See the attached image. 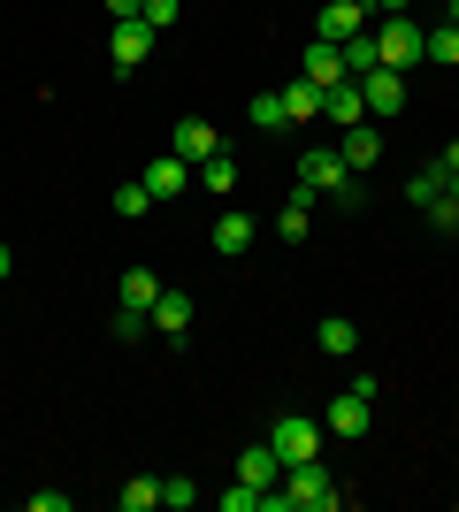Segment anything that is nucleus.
<instances>
[{"label":"nucleus","mask_w":459,"mask_h":512,"mask_svg":"<svg viewBox=\"0 0 459 512\" xmlns=\"http://www.w3.org/2000/svg\"><path fill=\"white\" fill-rule=\"evenodd\" d=\"M176 16H184V0H146V8H138V23H146L153 39H169V31H176Z\"/></svg>","instance_id":"b1692460"},{"label":"nucleus","mask_w":459,"mask_h":512,"mask_svg":"<svg viewBox=\"0 0 459 512\" xmlns=\"http://www.w3.org/2000/svg\"><path fill=\"white\" fill-rule=\"evenodd\" d=\"M375 46H383V69H398V77H406L414 62H429V46H421V23H414V16H383V23H375Z\"/></svg>","instance_id":"f03ea898"},{"label":"nucleus","mask_w":459,"mask_h":512,"mask_svg":"<svg viewBox=\"0 0 459 512\" xmlns=\"http://www.w3.org/2000/svg\"><path fill=\"white\" fill-rule=\"evenodd\" d=\"M299 77H306V85H345V77H352V69H345V46H329V39H314V46H306V54H299Z\"/></svg>","instance_id":"1a4fd4ad"},{"label":"nucleus","mask_w":459,"mask_h":512,"mask_svg":"<svg viewBox=\"0 0 459 512\" xmlns=\"http://www.w3.org/2000/svg\"><path fill=\"white\" fill-rule=\"evenodd\" d=\"M421 46H429V62H459V31H452V23L421 31Z\"/></svg>","instance_id":"cd10ccee"},{"label":"nucleus","mask_w":459,"mask_h":512,"mask_svg":"<svg viewBox=\"0 0 459 512\" xmlns=\"http://www.w3.org/2000/svg\"><path fill=\"white\" fill-rule=\"evenodd\" d=\"M146 321H153V329H161V337L176 344V337H184V329H192V299H184V291H169V283H161V299H153V314H146Z\"/></svg>","instance_id":"ddd939ff"},{"label":"nucleus","mask_w":459,"mask_h":512,"mask_svg":"<svg viewBox=\"0 0 459 512\" xmlns=\"http://www.w3.org/2000/svg\"><path fill=\"white\" fill-rule=\"evenodd\" d=\"M238 482H253V490H276V482H284V459H276V444H245V451H238Z\"/></svg>","instance_id":"9b49d317"},{"label":"nucleus","mask_w":459,"mask_h":512,"mask_svg":"<svg viewBox=\"0 0 459 512\" xmlns=\"http://www.w3.org/2000/svg\"><path fill=\"white\" fill-rule=\"evenodd\" d=\"M314 344H322L329 360H352V352H360V329H352V321H345V314H329V321H322V329H314Z\"/></svg>","instance_id":"f3484780"},{"label":"nucleus","mask_w":459,"mask_h":512,"mask_svg":"<svg viewBox=\"0 0 459 512\" xmlns=\"http://www.w3.org/2000/svg\"><path fill=\"white\" fill-rule=\"evenodd\" d=\"M368 421H375V398H360V390H337L329 398V413H322V436H368Z\"/></svg>","instance_id":"39448f33"},{"label":"nucleus","mask_w":459,"mask_h":512,"mask_svg":"<svg viewBox=\"0 0 459 512\" xmlns=\"http://www.w3.org/2000/svg\"><path fill=\"white\" fill-rule=\"evenodd\" d=\"M444 192H452V199H459V176H452V184H444Z\"/></svg>","instance_id":"4c0bfd02"},{"label":"nucleus","mask_w":459,"mask_h":512,"mask_svg":"<svg viewBox=\"0 0 459 512\" xmlns=\"http://www.w3.org/2000/svg\"><path fill=\"white\" fill-rule=\"evenodd\" d=\"M360 31H375V8H368V0H322V16H314V39L345 46V39H360Z\"/></svg>","instance_id":"7ed1b4c3"},{"label":"nucleus","mask_w":459,"mask_h":512,"mask_svg":"<svg viewBox=\"0 0 459 512\" xmlns=\"http://www.w3.org/2000/svg\"><path fill=\"white\" fill-rule=\"evenodd\" d=\"M138 8H146V0H108V23H131Z\"/></svg>","instance_id":"473e14b6"},{"label":"nucleus","mask_w":459,"mask_h":512,"mask_svg":"<svg viewBox=\"0 0 459 512\" xmlns=\"http://www.w3.org/2000/svg\"><path fill=\"white\" fill-rule=\"evenodd\" d=\"M161 505H169V512L199 505V482H184V474H169V482H161Z\"/></svg>","instance_id":"c85d7f7f"},{"label":"nucleus","mask_w":459,"mask_h":512,"mask_svg":"<svg viewBox=\"0 0 459 512\" xmlns=\"http://www.w3.org/2000/svg\"><path fill=\"white\" fill-rule=\"evenodd\" d=\"M268 444H276V459H284V467H299V459H322V421L284 413V421L268 428Z\"/></svg>","instance_id":"20e7f679"},{"label":"nucleus","mask_w":459,"mask_h":512,"mask_svg":"<svg viewBox=\"0 0 459 512\" xmlns=\"http://www.w3.org/2000/svg\"><path fill=\"white\" fill-rule=\"evenodd\" d=\"M230 184H238V161H230V153H215V161H199V169H192V192H222V199H230Z\"/></svg>","instance_id":"6ab92c4d"},{"label":"nucleus","mask_w":459,"mask_h":512,"mask_svg":"<svg viewBox=\"0 0 459 512\" xmlns=\"http://www.w3.org/2000/svg\"><path fill=\"white\" fill-rule=\"evenodd\" d=\"M108 207H115V222H138V214L153 207V192H146V184H115V199H108Z\"/></svg>","instance_id":"393cba45"},{"label":"nucleus","mask_w":459,"mask_h":512,"mask_svg":"<svg viewBox=\"0 0 459 512\" xmlns=\"http://www.w3.org/2000/svg\"><path fill=\"white\" fill-rule=\"evenodd\" d=\"M437 161H444V176H459V138H452V146L437 153Z\"/></svg>","instance_id":"f704fd0d"},{"label":"nucleus","mask_w":459,"mask_h":512,"mask_svg":"<svg viewBox=\"0 0 459 512\" xmlns=\"http://www.w3.org/2000/svg\"><path fill=\"white\" fill-rule=\"evenodd\" d=\"M215 505H222V512H261V490H253V482H238V490H222Z\"/></svg>","instance_id":"c756f323"},{"label":"nucleus","mask_w":459,"mask_h":512,"mask_svg":"<svg viewBox=\"0 0 459 512\" xmlns=\"http://www.w3.org/2000/svg\"><path fill=\"white\" fill-rule=\"evenodd\" d=\"M444 184H452V176H444V161H429V169H414L406 199H414V207H429V199H444Z\"/></svg>","instance_id":"5701e85b"},{"label":"nucleus","mask_w":459,"mask_h":512,"mask_svg":"<svg viewBox=\"0 0 459 512\" xmlns=\"http://www.w3.org/2000/svg\"><path fill=\"white\" fill-rule=\"evenodd\" d=\"M352 85H360V100H368V123H383V115L406 107V77H398V69H368V77H352Z\"/></svg>","instance_id":"423d86ee"},{"label":"nucleus","mask_w":459,"mask_h":512,"mask_svg":"<svg viewBox=\"0 0 459 512\" xmlns=\"http://www.w3.org/2000/svg\"><path fill=\"white\" fill-rule=\"evenodd\" d=\"M291 199H329L337 214H360V176L337 161V146H306L299 153V176H291Z\"/></svg>","instance_id":"f257e3e1"},{"label":"nucleus","mask_w":459,"mask_h":512,"mask_svg":"<svg viewBox=\"0 0 459 512\" xmlns=\"http://www.w3.org/2000/svg\"><path fill=\"white\" fill-rule=\"evenodd\" d=\"M169 153H184V161L199 169V161H215V153H222V138H215V123H199V115H192V123H176Z\"/></svg>","instance_id":"f8f14e48"},{"label":"nucleus","mask_w":459,"mask_h":512,"mask_svg":"<svg viewBox=\"0 0 459 512\" xmlns=\"http://www.w3.org/2000/svg\"><path fill=\"white\" fill-rule=\"evenodd\" d=\"M421 214H429V230H437V237H459V199H452V192H444V199H429Z\"/></svg>","instance_id":"bb28decb"},{"label":"nucleus","mask_w":459,"mask_h":512,"mask_svg":"<svg viewBox=\"0 0 459 512\" xmlns=\"http://www.w3.org/2000/svg\"><path fill=\"white\" fill-rule=\"evenodd\" d=\"M276 230H284V245H299V237L314 230V199H284V214H276Z\"/></svg>","instance_id":"4be33fe9"},{"label":"nucleus","mask_w":459,"mask_h":512,"mask_svg":"<svg viewBox=\"0 0 459 512\" xmlns=\"http://www.w3.org/2000/svg\"><path fill=\"white\" fill-rule=\"evenodd\" d=\"M375 16H414V0H368Z\"/></svg>","instance_id":"72a5a7b5"},{"label":"nucleus","mask_w":459,"mask_h":512,"mask_svg":"<svg viewBox=\"0 0 459 512\" xmlns=\"http://www.w3.org/2000/svg\"><path fill=\"white\" fill-rule=\"evenodd\" d=\"M345 69H352V77H368V69H383V46H375V31L345 39Z\"/></svg>","instance_id":"412c9836"},{"label":"nucleus","mask_w":459,"mask_h":512,"mask_svg":"<svg viewBox=\"0 0 459 512\" xmlns=\"http://www.w3.org/2000/svg\"><path fill=\"white\" fill-rule=\"evenodd\" d=\"M115 505L123 512H161V474H131V482L115 490Z\"/></svg>","instance_id":"a211bd4d"},{"label":"nucleus","mask_w":459,"mask_h":512,"mask_svg":"<svg viewBox=\"0 0 459 512\" xmlns=\"http://www.w3.org/2000/svg\"><path fill=\"white\" fill-rule=\"evenodd\" d=\"M108 329H115V337H123V344H131V337H146L153 321H146V314H131V306H115V321H108Z\"/></svg>","instance_id":"7c9ffc66"},{"label":"nucleus","mask_w":459,"mask_h":512,"mask_svg":"<svg viewBox=\"0 0 459 512\" xmlns=\"http://www.w3.org/2000/svg\"><path fill=\"white\" fill-rule=\"evenodd\" d=\"M444 23H452V31H459V0H444Z\"/></svg>","instance_id":"e433bc0d"},{"label":"nucleus","mask_w":459,"mask_h":512,"mask_svg":"<svg viewBox=\"0 0 459 512\" xmlns=\"http://www.w3.org/2000/svg\"><path fill=\"white\" fill-rule=\"evenodd\" d=\"M284 107H291V123H322V85L291 77V85H284Z\"/></svg>","instance_id":"aec40b11"},{"label":"nucleus","mask_w":459,"mask_h":512,"mask_svg":"<svg viewBox=\"0 0 459 512\" xmlns=\"http://www.w3.org/2000/svg\"><path fill=\"white\" fill-rule=\"evenodd\" d=\"M337 161H345L352 176H368L375 161H383V130H375V123H352L345 138H337Z\"/></svg>","instance_id":"9d476101"},{"label":"nucleus","mask_w":459,"mask_h":512,"mask_svg":"<svg viewBox=\"0 0 459 512\" xmlns=\"http://www.w3.org/2000/svg\"><path fill=\"white\" fill-rule=\"evenodd\" d=\"M8 276H16V253H8V245H0V283H8Z\"/></svg>","instance_id":"c9c22d12"},{"label":"nucleus","mask_w":459,"mask_h":512,"mask_svg":"<svg viewBox=\"0 0 459 512\" xmlns=\"http://www.w3.org/2000/svg\"><path fill=\"white\" fill-rule=\"evenodd\" d=\"M108 54H115V62H108L115 77H131V69H138V62L153 54V31H146L138 16H131V23H115V31H108Z\"/></svg>","instance_id":"6e6552de"},{"label":"nucleus","mask_w":459,"mask_h":512,"mask_svg":"<svg viewBox=\"0 0 459 512\" xmlns=\"http://www.w3.org/2000/svg\"><path fill=\"white\" fill-rule=\"evenodd\" d=\"M253 123H261V130H291V107H284V92H261V100H253Z\"/></svg>","instance_id":"a878e982"},{"label":"nucleus","mask_w":459,"mask_h":512,"mask_svg":"<svg viewBox=\"0 0 459 512\" xmlns=\"http://www.w3.org/2000/svg\"><path fill=\"white\" fill-rule=\"evenodd\" d=\"M23 505H31V512H69V490H31Z\"/></svg>","instance_id":"2f4dec72"},{"label":"nucleus","mask_w":459,"mask_h":512,"mask_svg":"<svg viewBox=\"0 0 459 512\" xmlns=\"http://www.w3.org/2000/svg\"><path fill=\"white\" fill-rule=\"evenodd\" d=\"M138 184H146L153 199H184V192H192V161H184V153H153Z\"/></svg>","instance_id":"0eeeda50"},{"label":"nucleus","mask_w":459,"mask_h":512,"mask_svg":"<svg viewBox=\"0 0 459 512\" xmlns=\"http://www.w3.org/2000/svg\"><path fill=\"white\" fill-rule=\"evenodd\" d=\"M207 245H215L222 260H238L245 245H253V214H245V207H222V222H215V237H207Z\"/></svg>","instance_id":"4468645a"},{"label":"nucleus","mask_w":459,"mask_h":512,"mask_svg":"<svg viewBox=\"0 0 459 512\" xmlns=\"http://www.w3.org/2000/svg\"><path fill=\"white\" fill-rule=\"evenodd\" d=\"M153 299H161V276H153V268H123V283H115V306L153 314Z\"/></svg>","instance_id":"2eb2a0df"},{"label":"nucleus","mask_w":459,"mask_h":512,"mask_svg":"<svg viewBox=\"0 0 459 512\" xmlns=\"http://www.w3.org/2000/svg\"><path fill=\"white\" fill-rule=\"evenodd\" d=\"M322 115H329V123H368V100H360V85H352V77H345V85H329L322 92Z\"/></svg>","instance_id":"dca6fc26"}]
</instances>
